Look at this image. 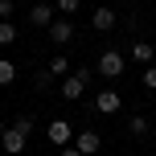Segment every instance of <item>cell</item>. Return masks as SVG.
<instances>
[{
  "label": "cell",
  "instance_id": "cell-1",
  "mask_svg": "<svg viewBox=\"0 0 156 156\" xmlns=\"http://www.w3.org/2000/svg\"><path fill=\"white\" fill-rule=\"evenodd\" d=\"M86 78H90V70H86V66H78L74 74H66V78H62L58 94H62V99H70V103H78V99H82V90H86Z\"/></svg>",
  "mask_w": 156,
  "mask_h": 156
},
{
  "label": "cell",
  "instance_id": "cell-2",
  "mask_svg": "<svg viewBox=\"0 0 156 156\" xmlns=\"http://www.w3.org/2000/svg\"><path fill=\"white\" fill-rule=\"evenodd\" d=\"M123 66H127V58L119 54V49H103V54H99V74L103 78H119Z\"/></svg>",
  "mask_w": 156,
  "mask_h": 156
},
{
  "label": "cell",
  "instance_id": "cell-3",
  "mask_svg": "<svg viewBox=\"0 0 156 156\" xmlns=\"http://www.w3.org/2000/svg\"><path fill=\"white\" fill-rule=\"evenodd\" d=\"M45 136H49V144H58V148H66V144H74V127L66 123V119H49Z\"/></svg>",
  "mask_w": 156,
  "mask_h": 156
},
{
  "label": "cell",
  "instance_id": "cell-4",
  "mask_svg": "<svg viewBox=\"0 0 156 156\" xmlns=\"http://www.w3.org/2000/svg\"><path fill=\"white\" fill-rule=\"evenodd\" d=\"M25 140H29V136H25L21 127H4V132H0V144H4L8 156H21L25 152Z\"/></svg>",
  "mask_w": 156,
  "mask_h": 156
},
{
  "label": "cell",
  "instance_id": "cell-5",
  "mask_svg": "<svg viewBox=\"0 0 156 156\" xmlns=\"http://www.w3.org/2000/svg\"><path fill=\"white\" fill-rule=\"evenodd\" d=\"M74 148L82 152V156H94V152L103 148V136L90 132V127H86V132H74Z\"/></svg>",
  "mask_w": 156,
  "mask_h": 156
},
{
  "label": "cell",
  "instance_id": "cell-6",
  "mask_svg": "<svg viewBox=\"0 0 156 156\" xmlns=\"http://www.w3.org/2000/svg\"><path fill=\"white\" fill-rule=\"evenodd\" d=\"M119 107H123L119 90H99V94H94V111H99V115H115Z\"/></svg>",
  "mask_w": 156,
  "mask_h": 156
},
{
  "label": "cell",
  "instance_id": "cell-7",
  "mask_svg": "<svg viewBox=\"0 0 156 156\" xmlns=\"http://www.w3.org/2000/svg\"><path fill=\"white\" fill-rule=\"evenodd\" d=\"M45 33H49V41H54V45H70V41H74V25L66 21V16H62V21L54 16V25H49Z\"/></svg>",
  "mask_w": 156,
  "mask_h": 156
},
{
  "label": "cell",
  "instance_id": "cell-8",
  "mask_svg": "<svg viewBox=\"0 0 156 156\" xmlns=\"http://www.w3.org/2000/svg\"><path fill=\"white\" fill-rule=\"evenodd\" d=\"M29 25L49 29V25H54V4H33V8H29Z\"/></svg>",
  "mask_w": 156,
  "mask_h": 156
},
{
  "label": "cell",
  "instance_id": "cell-9",
  "mask_svg": "<svg viewBox=\"0 0 156 156\" xmlns=\"http://www.w3.org/2000/svg\"><path fill=\"white\" fill-rule=\"evenodd\" d=\"M90 29L111 33V29H115V12H111V8H94V12H90Z\"/></svg>",
  "mask_w": 156,
  "mask_h": 156
},
{
  "label": "cell",
  "instance_id": "cell-10",
  "mask_svg": "<svg viewBox=\"0 0 156 156\" xmlns=\"http://www.w3.org/2000/svg\"><path fill=\"white\" fill-rule=\"evenodd\" d=\"M127 58H132V62H140V66H152V62H156V49L148 45V41H136V45L127 49Z\"/></svg>",
  "mask_w": 156,
  "mask_h": 156
},
{
  "label": "cell",
  "instance_id": "cell-11",
  "mask_svg": "<svg viewBox=\"0 0 156 156\" xmlns=\"http://www.w3.org/2000/svg\"><path fill=\"white\" fill-rule=\"evenodd\" d=\"M66 70H70V58H62V54L49 58V74H54V78H66Z\"/></svg>",
  "mask_w": 156,
  "mask_h": 156
},
{
  "label": "cell",
  "instance_id": "cell-12",
  "mask_svg": "<svg viewBox=\"0 0 156 156\" xmlns=\"http://www.w3.org/2000/svg\"><path fill=\"white\" fill-rule=\"evenodd\" d=\"M12 78H16V66L8 62V58H0V86H8Z\"/></svg>",
  "mask_w": 156,
  "mask_h": 156
},
{
  "label": "cell",
  "instance_id": "cell-13",
  "mask_svg": "<svg viewBox=\"0 0 156 156\" xmlns=\"http://www.w3.org/2000/svg\"><path fill=\"white\" fill-rule=\"evenodd\" d=\"M12 41H16V25L0 21V45H12Z\"/></svg>",
  "mask_w": 156,
  "mask_h": 156
},
{
  "label": "cell",
  "instance_id": "cell-14",
  "mask_svg": "<svg viewBox=\"0 0 156 156\" xmlns=\"http://www.w3.org/2000/svg\"><path fill=\"white\" fill-rule=\"evenodd\" d=\"M127 127H132V136H148V127H152V123H148L144 115H136V119H132Z\"/></svg>",
  "mask_w": 156,
  "mask_h": 156
},
{
  "label": "cell",
  "instance_id": "cell-15",
  "mask_svg": "<svg viewBox=\"0 0 156 156\" xmlns=\"http://www.w3.org/2000/svg\"><path fill=\"white\" fill-rule=\"evenodd\" d=\"M49 82H54V74H49V70H37V74H33V86H37V90H45Z\"/></svg>",
  "mask_w": 156,
  "mask_h": 156
},
{
  "label": "cell",
  "instance_id": "cell-16",
  "mask_svg": "<svg viewBox=\"0 0 156 156\" xmlns=\"http://www.w3.org/2000/svg\"><path fill=\"white\" fill-rule=\"evenodd\" d=\"M58 12H62V16H74L78 12V0H58Z\"/></svg>",
  "mask_w": 156,
  "mask_h": 156
},
{
  "label": "cell",
  "instance_id": "cell-17",
  "mask_svg": "<svg viewBox=\"0 0 156 156\" xmlns=\"http://www.w3.org/2000/svg\"><path fill=\"white\" fill-rule=\"evenodd\" d=\"M144 86H148V90H156V66H144Z\"/></svg>",
  "mask_w": 156,
  "mask_h": 156
},
{
  "label": "cell",
  "instance_id": "cell-18",
  "mask_svg": "<svg viewBox=\"0 0 156 156\" xmlns=\"http://www.w3.org/2000/svg\"><path fill=\"white\" fill-rule=\"evenodd\" d=\"M12 127H21V132H25V136H29V132H33V115H21V119H16V123H12Z\"/></svg>",
  "mask_w": 156,
  "mask_h": 156
},
{
  "label": "cell",
  "instance_id": "cell-19",
  "mask_svg": "<svg viewBox=\"0 0 156 156\" xmlns=\"http://www.w3.org/2000/svg\"><path fill=\"white\" fill-rule=\"evenodd\" d=\"M12 16V0H0V21H8Z\"/></svg>",
  "mask_w": 156,
  "mask_h": 156
},
{
  "label": "cell",
  "instance_id": "cell-20",
  "mask_svg": "<svg viewBox=\"0 0 156 156\" xmlns=\"http://www.w3.org/2000/svg\"><path fill=\"white\" fill-rule=\"evenodd\" d=\"M58 156H82V152H78L74 144H66V148H58Z\"/></svg>",
  "mask_w": 156,
  "mask_h": 156
},
{
  "label": "cell",
  "instance_id": "cell-21",
  "mask_svg": "<svg viewBox=\"0 0 156 156\" xmlns=\"http://www.w3.org/2000/svg\"><path fill=\"white\" fill-rule=\"evenodd\" d=\"M0 132H4V127H0Z\"/></svg>",
  "mask_w": 156,
  "mask_h": 156
},
{
  "label": "cell",
  "instance_id": "cell-22",
  "mask_svg": "<svg viewBox=\"0 0 156 156\" xmlns=\"http://www.w3.org/2000/svg\"><path fill=\"white\" fill-rule=\"evenodd\" d=\"M152 94H156V90H152Z\"/></svg>",
  "mask_w": 156,
  "mask_h": 156
}]
</instances>
